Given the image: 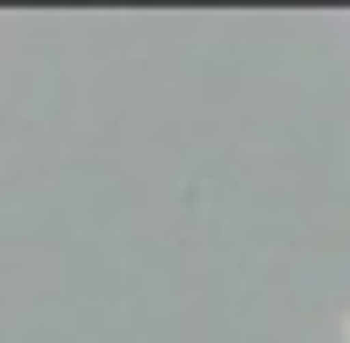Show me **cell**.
<instances>
[{
  "label": "cell",
  "mask_w": 350,
  "mask_h": 343,
  "mask_svg": "<svg viewBox=\"0 0 350 343\" xmlns=\"http://www.w3.org/2000/svg\"><path fill=\"white\" fill-rule=\"evenodd\" d=\"M343 343H350V329H343Z\"/></svg>",
  "instance_id": "1"
}]
</instances>
